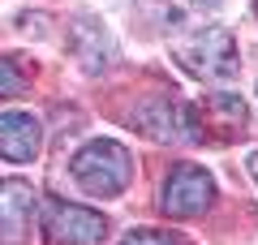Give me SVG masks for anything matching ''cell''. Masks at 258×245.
<instances>
[{"label":"cell","mask_w":258,"mask_h":245,"mask_svg":"<svg viewBox=\"0 0 258 245\" xmlns=\"http://www.w3.org/2000/svg\"><path fill=\"white\" fill-rule=\"evenodd\" d=\"M134 125H138V134L155 138V142L203 146V129H198V116H194V103H181V99H172V95L147 99L134 112Z\"/></svg>","instance_id":"cell-4"},{"label":"cell","mask_w":258,"mask_h":245,"mask_svg":"<svg viewBox=\"0 0 258 245\" xmlns=\"http://www.w3.org/2000/svg\"><path fill=\"white\" fill-rule=\"evenodd\" d=\"M39 219H43L47 245H103V236H108V219L99 211L69 198H47Z\"/></svg>","instance_id":"cell-3"},{"label":"cell","mask_w":258,"mask_h":245,"mask_svg":"<svg viewBox=\"0 0 258 245\" xmlns=\"http://www.w3.org/2000/svg\"><path fill=\"white\" fill-rule=\"evenodd\" d=\"M168 219H194L207 215L215 207V176L198 163H176L164 181V198H159Z\"/></svg>","instance_id":"cell-5"},{"label":"cell","mask_w":258,"mask_h":245,"mask_svg":"<svg viewBox=\"0 0 258 245\" xmlns=\"http://www.w3.org/2000/svg\"><path fill=\"white\" fill-rule=\"evenodd\" d=\"M35 219V190L26 181H0V245H26Z\"/></svg>","instance_id":"cell-7"},{"label":"cell","mask_w":258,"mask_h":245,"mask_svg":"<svg viewBox=\"0 0 258 245\" xmlns=\"http://www.w3.org/2000/svg\"><path fill=\"white\" fill-rule=\"evenodd\" d=\"M43 146V125L30 112H0V159L30 163Z\"/></svg>","instance_id":"cell-8"},{"label":"cell","mask_w":258,"mask_h":245,"mask_svg":"<svg viewBox=\"0 0 258 245\" xmlns=\"http://www.w3.org/2000/svg\"><path fill=\"white\" fill-rule=\"evenodd\" d=\"M194 116H198V129H203V146L228 142V138L245 134V125H249V108L237 95H203L194 103Z\"/></svg>","instance_id":"cell-6"},{"label":"cell","mask_w":258,"mask_h":245,"mask_svg":"<svg viewBox=\"0 0 258 245\" xmlns=\"http://www.w3.org/2000/svg\"><path fill=\"white\" fill-rule=\"evenodd\" d=\"M69 39H74V56H78V60H82L91 73H99L103 65L116 56L112 35L103 30L99 18H78V22H74V35H69Z\"/></svg>","instance_id":"cell-9"},{"label":"cell","mask_w":258,"mask_h":245,"mask_svg":"<svg viewBox=\"0 0 258 245\" xmlns=\"http://www.w3.org/2000/svg\"><path fill=\"white\" fill-rule=\"evenodd\" d=\"M245 168H249V176H254V181H258V151H254V155H249V159H245Z\"/></svg>","instance_id":"cell-12"},{"label":"cell","mask_w":258,"mask_h":245,"mask_svg":"<svg viewBox=\"0 0 258 245\" xmlns=\"http://www.w3.org/2000/svg\"><path fill=\"white\" fill-rule=\"evenodd\" d=\"M249 5H254V18H258V0H249Z\"/></svg>","instance_id":"cell-13"},{"label":"cell","mask_w":258,"mask_h":245,"mask_svg":"<svg viewBox=\"0 0 258 245\" xmlns=\"http://www.w3.org/2000/svg\"><path fill=\"white\" fill-rule=\"evenodd\" d=\"M120 245H181V236L164 232V228H134L120 236Z\"/></svg>","instance_id":"cell-11"},{"label":"cell","mask_w":258,"mask_h":245,"mask_svg":"<svg viewBox=\"0 0 258 245\" xmlns=\"http://www.w3.org/2000/svg\"><path fill=\"white\" fill-rule=\"evenodd\" d=\"M172 60L198 82H232L241 69L237 43L224 26H203L194 35H185L181 43H172Z\"/></svg>","instance_id":"cell-2"},{"label":"cell","mask_w":258,"mask_h":245,"mask_svg":"<svg viewBox=\"0 0 258 245\" xmlns=\"http://www.w3.org/2000/svg\"><path fill=\"white\" fill-rule=\"evenodd\" d=\"M30 86L26 69H22L18 60H9V56H0V99H9V95H22Z\"/></svg>","instance_id":"cell-10"},{"label":"cell","mask_w":258,"mask_h":245,"mask_svg":"<svg viewBox=\"0 0 258 245\" xmlns=\"http://www.w3.org/2000/svg\"><path fill=\"white\" fill-rule=\"evenodd\" d=\"M69 172L91 198H120L134 176V155L112 138H95L69 159Z\"/></svg>","instance_id":"cell-1"}]
</instances>
